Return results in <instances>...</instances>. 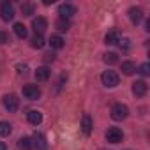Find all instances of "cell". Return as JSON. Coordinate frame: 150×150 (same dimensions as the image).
Segmentation results:
<instances>
[{
  "label": "cell",
  "mask_w": 150,
  "mask_h": 150,
  "mask_svg": "<svg viewBox=\"0 0 150 150\" xmlns=\"http://www.w3.org/2000/svg\"><path fill=\"white\" fill-rule=\"evenodd\" d=\"M58 14L62 20H69L76 14V7L72 4H62V6H58Z\"/></svg>",
  "instance_id": "cell-7"
},
{
  "label": "cell",
  "mask_w": 150,
  "mask_h": 150,
  "mask_svg": "<svg viewBox=\"0 0 150 150\" xmlns=\"http://www.w3.org/2000/svg\"><path fill=\"white\" fill-rule=\"evenodd\" d=\"M32 28L35 30V34H41V35H42V32L48 28V21H46V18H42V16L34 18V21H32Z\"/></svg>",
  "instance_id": "cell-8"
},
{
  "label": "cell",
  "mask_w": 150,
  "mask_h": 150,
  "mask_svg": "<svg viewBox=\"0 0 150 150\" xmlns=\"http://www.w3.org/2000/svg\"><path fill=\"white\" fill-rule=\"evenodd\" d=\"M18 69H20V72H23V71L27 69V65H18Z\"/></svg>",
  "instance_id": "cell-30"
},
{
  "label": "cell",
  "mask_w": 150,
  "mask_h": 150,
  "mask_svg": "<svg viewBox=\"0 0 150 150\" xmlns=\"http://www.w3.org/2000/svg\"><path fill=\"white\" fill-rule=\"evenodd\" d=\"M129 20H131L134 25H138V23L143 20V11H141L139 7H131V9H129Z\"/></svg>",
  "instance_id": "cell-11"
},
{
  "label": "cell",
  "mask_w": 150,
  "mask_h": 150,
  "mask_svg": "<svg viewBox=\"0 0 150 150\" xmlns=\"http://www.w3.org/2000/svg\"><path fill=\"white\" fill-rule=\"evenodd\" d=\"M44 44H46V42H44V37H42L41 34H35V37L30 41V46H32L34 50H42Z\"/></svg>",
  "instance_id": "cell-17"
},
{
  "label": "cell",
  "mask_w": 150,
  "mask_h": 150,
  "mask_svg": "<svg viewBox=\"0 0 150 150\" xmlns=\"http://www.w3.org/2000/svg\"><path fill=\"white\" fill-rule=\"evenodd\" d=\"M7 41H9V35H7L4 30H0V42H2V44H6Z\"/></svg>",
  "instance_id": "cell-27"
},
{
  "label": "cell",
  "mask_w": 150,
  "mask_h": 150,
  "mask_svg": "<svg viewBox=\"0 0 150 150\" xmlns=\"http://www.w3.org/2000/svg\"><path fill=\"white\" fill-rule=\"evenodd\" d=\"M13 131V125L9 122H0V136H9Z\"/></svg>",
  "instance_id": "cell-23"
},
{
  "label": "cell",
  "mask_w": 150,
  "mask_h": 150,
  "mask_svg": "<svg viewBox=\"0 0 150 150\" xmlns=\"http://www.w3.org/2000/svg\"><path fill=\"white\" fill-rule=\"evenodd\" d=\"M127 115H129V108L125 104H122V103L113 104V108H111V118L113 120H124V118H127Z\"/></svg>",
  "instance_id": "cell-2"
},
{
  "label": "cell",
  "mask_w": 150,
  "mask_h": 150,
  "mask_svg": "<svg viewBox=\"0 0 150 150\" xmlns=\"http://www.w3.org/2000/svg\"><path fill=\"white\" fill-rule=\"evenodd\" d=\"M118 44H120L122 50H129V48H131V41H129V39H120Z\"/></svg>",
  "instance_id": "cell-26"
},
{
  "label": "cell",
  "mask_w": 150,
  "mask_h": 150,
  "mask_svg": "<svg viewBox=\"0 0 150 150\" xmlns=\"http://www.w3.org/2000/svg\"><path fill=\"white\" fill-rule=\"evenodd\" d=\"M4 106H6L7 111L14 113L18 110V106H20V101H18V97L14 94H7V96H4Z\"/></svg>",
  "instance_id": "cell-6"
},
{
  "label": "cell",
  "mask_w": 150,
  "mask_h": 150,
  "mask_svg": "<svg viewBox=\"0 0 150 150\" xmlns=\"http://www.w3.org/2000/svg\"><path fill=\"white\" fill-rule=\"evenodd\" d=\"M18 146H20V148H23V150H32V148H34L32 138H30V136H23V138H20Z\"/></svg>",
  "instance_id": "cell-18"
},
{
  "label": "cell",
  "mask_w": 150,
  "mask_h": 150,
  "mask_svg": "<svg viewBox=\"0 0 150 150\" xmlns=\"http://www.w3.org/2000/svg\"><path fill=\"white\" fill-rule=\"evenodd\" d=\"M14 34H16L20 39H25V37L28 35V30H27V27H25L23 23H14Z\"/></svg>",
  "instance_id": "cell-19"
},
{
  "label": "cell",
  "mask_w": 150,
  "mask_h": 150,
  "mask_svg": "<svg viewBox=\"0 0 150 150\" xmlns=\"http://www.w3.org/2000/svg\"><path fill=\"white\" fill-rule=\"evenodd\" d=\"M92 127H94V124H92V118H90V115H83L81 117V131H83V134H90L92 132Z\"/></svg>",
  "instance_id": "cell-12"
},
{
  "label": "cell",
  "mask_w": 150,
  "mask_h": 150,
  "mask_svg": "<svg viewBox=\"0 0 150 150\" xmlns=\"http://www.w3.org/2000/svg\"><path fill=\"white\" fill-rule=\"evenodd\" d=\"M0 150H7V146H6V143H2V141H0Z\"/></svg>",
  "instance_id": "cell-29"
},
{
  "label": "cell",
  "mask_w": 150,
  "mask_h": 150,
  "mask_svg": "<svg viewBox=\"0 0 150 150\" xmlns=\"http://www.w3.org/2000/svg\"><path fill=\"white\" fill-rule=\"evenodd\" d=\"M34 11H35V6H34V4H30V2L21 4V13H23V16H32Z\"/></svg>",
  "instance_id": "cell-22"
},
{
  "label": "cell",
  "mask_w": 150,
  "mask_h": 150,
  "mask_svg": "<svg viewBox=\"0 0 150 150\" xmlns=\"http://www.w3.org/2000/svg\"><path fill=\"white\" fill-rule=\"evenodd\" d=\"M134 71H136V64H134V62H131V60L122 62V72L125 74V76H131V74H134Z\"/></svg>",
  "instance_id": "cell-16"
},
{
  "label": "cell",
  "mask_w": 150,
  "mask_h": 150,
  "mask_svg": "<svg viewBox=\"0 0 150 150\" xmlns=\"http://www.w3.org/2000/svg\"><path fill=\"white\" fill-rule=\"evenodd\" d=\"M139 74H143V76H148V74H150V64L148 62L139 65Z\"/></svg>",
  "instance_id": "cell-25"
},
{
  "label": "cell",
  "mask_w": 150,
  "mask_h": 150,
  "mask_svg": "<svg viewBox=\"0 0 150 150\" xmlns=\"http://www.w3.org/2000/svg\"><path fill=\"white\" fill-rule=\"evenodd\" d=\"M53 60H55V55H53V53L44 55V62H53Z\"/></svg>",
  "instance_id": "cell-28"
},
{
  "label": "cell",
  "mask_w": 150,
  "mask_h": 150,
  "mask_svg": "<svg viewBox=\"0 0 150 150\" xmlns=\"http://www.w3.org/2000/svg\"><path fill=\"white\" fill-rule=\"evenodd\" d=\"M21 92H23V96H25L27 99H30V101H37V99L41 97V88H39L37 85H25Z\"/></svg>",
  "instance_id": "cell-3"
},
{
  "label": "cell",
  "mask_w": 150,
  "mask_h": 150,
  "mask_svg": "<svg viewBox=\"0 0 150 150\" xmlns=\"http://www.w3.org/2000/svg\"><path fill=\"white\" fill-rule=\"evenodd\" d=\"M101 81H103V85H104V87L113 88V87H117V85H118L120 78H118V74H117L115 71H104V72L101 74Z\"/></svg>",
  "instance_id": "cell-1"
},
{
  "label": "cell",
  "mask_w": 150,
  "mask_h": 150,
  "mask_svg": "<svg viewBox=\"0 0 150 150\" xmlns=\"http://www.w3.org/2000/svg\"><path fill=\"white\" fill-rule=\"evenodd\" d=\"M27 118H28V122H30L32 125H39V124L42 122V113L37 111V110H32V111H28Z\"/></svg>",
  "instance_id": "cell-13"
},
{
  "label": "cell",
  "mask_w": 150,
  "mask_h": 150,
  "mask_svg": "<svg viewBox=\"0 0 150 150\" xmlns=\"http://www.w3.org/2000/svg\"><path fill=\"white\" fill-rule=\"evenodd\" d=\"M146 88H148V87H146V83H145V81H141V80L132 83V94H134V96H138V97H143V96L146 94Z\"/></svg>",
  "instance_id": "cell-10"
},
{
  "label": "cell",
  "mask_w": 150,
  "mask_h": 150,
  "mask_svg": "<svg viewBox=\"0 0 150 150\" xmlns=\"http://www.w3.org/2000/svg\"><path fill=\"white\" fill-rule=\"evenodd\" d=\"M103 60H104L106 64H110V65H113V64H117V62H118V55L111 51V53H106V55L103 57Z\"/></svg>",
  "instance_id": "cell-24"
},
{
  "label": "cell",
  "mask_w": 150,
  "mask_h": 150,
  "mask_svg": "<svg viewBox=\"0 0 150 150\" xmlns=\"http://www.w3.org/2000/svg\"><path fill=\"white\" fill-rule=\"evenodd\" d=\"M55 27H57V30H60V32H67L69 27H71V23H69V20H62V18H58V20L55 21Z\"/></svg>",
  "instance_id": "cell-21"
},
{
  "label": "cell",
  "mask_w": 150,
  "mask_h": 150,
  "mask_svg": "<svg viewBox=\"0 0 150 150\" xmlns=\"http://www.w3.org/2000/svg\"><path fill=\"white\" fill-rule=\"evenodd\" d=\"M118 41H120V32L118 30H111V32H108L106 34V37H104V42L106 44H118Z\"/></svg>",
  "instance_id": "cell-15"
},
{
  "label": "cell",
  "mask_w": 150,
  "mask_h": 150,
  "mask_svg": "<svg viewBox=\"0 0 150 150\" xmlns=\"http://www.w3.org/2000/svg\"><path fill=\"white\" fill-rule=\"evenodd\" d=\"M48 78H50V69H48L46 65L35 69V80H37V81H46Z\"/></svg>",
  "instance_id": "cell-14"
},
{
  "label": "cell",
  "mask_w": 150,
  "mask_h": 150,
  "mask_svg": "<svg viewBox=\"0 0 150 150\" xmlns=\"http://www.w3.org/2000/svg\"><path fill=\"white\" fill-rule=\"evenodd\" d=\"M32 143H34V148H37V150H46V148H48L46 138H44V134H41V132H35V134H34Z\"/></svg>",
  "instance_id": "cell-9"
},
{
  "label": "cell",
  "mask_w": 150,
  "mask_h": 150,
  "mask_svg": "<svg viewBox=\"0 0 150 150\" xmlns=\"http://www.w3.org/2000/svg\"><path fill=\"white\" fill-rule=\"evenodd\" d=\"M50 46L55 48V50H60V48H64V39L60 35H51L50 37Z\"/></svg>",
  "instance_id": "cell-20"
},
{
  "label": "cell",
  "mask_w": 150,
  "mask_h": 150,
  "mask_svg": "<svg viewBox=\"0 0 150 150\" xmlns=\"http://www.w3.org/2000/svg\"><path fill=\"white\" fill-rule=\"evenodd\" d=\"M106 139L110 141V143H120L122 139H124V132L118 129V127H110L108 131H106Z\"/></svg>",
  "instance_id": "cell-4"
},
{
  "label": "cell",
  "mask_w": 150,
  "mask_h": 150,
  "mask_svg": "<svg viewBox=\"0 0 150 150\" xmlns=\"http://www.w3.org/2000/svg\"><path fill=\"white\" fill-rule=\"evenodd\" d=\"M0 18H2L4 21H11L14 18V7H13V4L4 2L2 6H0Z\"/></svg>",
  "instance_id": "cell-5"
}]
</instances>
